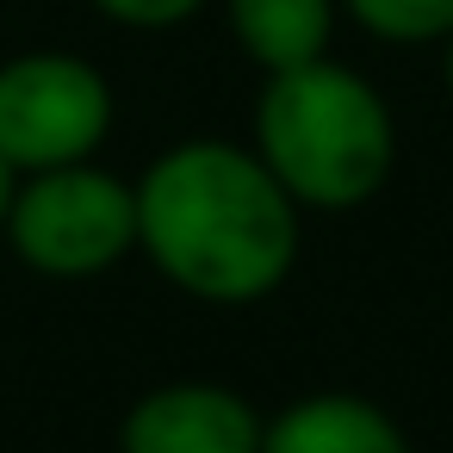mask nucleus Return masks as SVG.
I'll return each instance as SVG.
<instances>
[{
    "label": "nucleus",
    "instance_id": "obj_1",
    "mask_svg": "<svg viewBox=\"0 0 453 453\" xmlns=\"http://www.w3.org/2000/svg\"><path fill=\"white\" fill-rule=\"evenodd\" d=\"M137 230L162 273L199 298H261L280 286L298 249V224L273 168L224 143H187L162 156L137 193Z\"/></svg>",
    "mask_w": 453,
    "mask_h": 453
},
{
    "label": "nucleus",
    "instance_id": "obj_2",
    "mask_svg": "<svg viewBox=\"0 0 453 453\" xmlns=\"http://www.w3.org/2000/svg\"><path fill=\"white\" fill-rule=\"evenodd\" d=\"M261 156L286 193L311 205H360L391 168V119L360 75L317 57L273 69L261 94Z\"/></svg>",
    "mask_w": 453,
    "mask_h": 453
},
{
    "label": "nucleus",
    "instance_id": "obj_3",
    "mask_svg": "<svg viewBox=\"0 0 453 453\" xmlns=\"http://www.w3.org/2000/svg\"><path fill=\"white\" fill-rule=\"evenodd\" d=\"M131 236H137V199L119 180H106L94 168H75V162L50 168L13 205L19 255L44 273H63V280L112 267L131 249Z\"/></svg>",
    "mask_w": 453,
    "mask_h": 453
},
{
    "label": "nucleus",
    "instance_id": "obj_4",
    "mask_svg": "<svg viewBox=\"0 0 453 453\" xmlns=\"http://www.w3.org/2000/svg\"><path fill=\"white\" fill-rule=\"evenodd\" d=\"M106 81L75 57H19L0 69V156L13 168L81 162L106 137Z\"/></svg>",
    "mask_w": 453,
    "mask_h": 453
},
{
    "label": "nucleus",
    "instance_id": "obj_5",
    "mask_svg": "<svg viewBox=\"0 0 453 453\" xmlns=\"http://www.w3.org/2000/svg\"><path fill=\"white\" fill-rule=\"evenodd\" d=\"M125 453H261V422L218 385H168L131 410Z\"/></svg>",
    "mask_w": 453,
    "mask_h": 453
},
{
    "label": "nucleus",
    "instance_id": "obj_6",
    "mask_svg": "<svg viewBox=\"0 0 453 453\" xmlns=\"http://www.w3.org/2000/svg\"><path fill=\"white\" fill-rule=\"evenodd\" d=\"M261 453H410L403 434L360 397H311L292 403L267 434Z\"/></svg>",
    "mask_w": 453,
    "mask_h": 453
},
{
    "label": "nucleus",
    "instance_id": "obj_7",
    "mask_svg": "<svg viewBox=\"0 0 453 453\" xmlns=\"http://www.w3.org/2000/svg\"><path fill=\"white\" fill-rule=\"evenodd\" d=\"M236 38L267 69L317 63L329 44V0H230Z\"/></svg>",
    "mask_w": 453,
    "mask_h": 453
},
{
    "label": "nucleus",
    "instance_id": "obj_8",
    "mask_svg": "<svg viewBox=\"0 0 453 453\" xmlns=\"http://www.w3.org/2000/svg\"><path fill=\"white\" fill-rule=\"evenodd\" d=\"M366 32L379 38H441L453 32V0H348Z\"/></svg>",
    "mask_w": 453,
    "mask_h": 453
},
{
    "label": "nucleus",
    "instance_id": "obj_9",
    "mask_svg": "<svg viewBox=\"0 0 453 453\" xmlns=\"http://www.w3.org/2000/svg\"><path fill=\"white\" fill-rule=\"evenodd\" d=\"M100 7L112 19H131V26H174V19H187L199 7V0H100Z\"/></svg>",
    "mask_w": 453,
    "mask_h": 453
},
{
    "label": "nucleus",
    "instance_id": "obj_10",
    "mask_svg": "<svg viewBox=\"0 0 453 453\" xmlns=\"http://www.w3.org/2000/svg\"><path fill=\"white\" fill-rule=\"evenodd\" d=\"M7 211H13V162L0 156V218H7Z\"/></svg>",
    "mask_w": 453,
    "mask_h": 453
},
{
    "label": "nucleus",
    "instance_id": "obj_11",
    "mask_svg": "<svg viewBox=\"0 0 453 453\" xmlns=\"http://www.w3.org/2000/svg\"><path fill=\"white\" fill-rule=\"evenodd\" d=\"M447 88H453V50H447Z\"/></svg>",
    "mask_w": 453,
    "mask_h": 453
}]
</instances>
